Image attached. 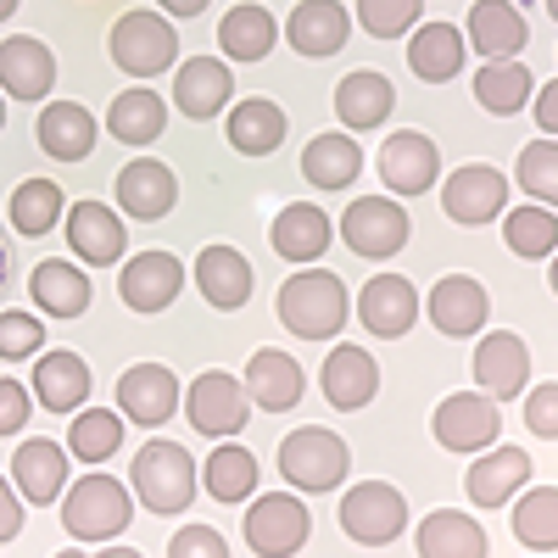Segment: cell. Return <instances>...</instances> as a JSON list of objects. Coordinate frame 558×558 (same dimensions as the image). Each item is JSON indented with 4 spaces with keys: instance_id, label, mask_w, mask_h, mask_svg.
Instances as JSON below:
<instances>
[{
    "instance_id": "cell-1",
    "label": "cell",
    "mask_w": 558,
    "mask_h": 558,
    "mask_svg": "<svg viewBox=\"0 0 558 558\" xmlns=\"http://www.w3.org/2000/svg\"><path fill=\"white\" fill-rule=\"evenodd\" d=\"M279 324L296 336V341H336L352 318V296H347V279L318 268V263H302V274H291L279 286Z\"/></svg>"
},
{
    "instance_id": "cell-2",
    "label": "cell",
    "mask_w": 558,
    "mask_h": 558,
    "mask_svg": "<svg viewBox=\"0 0 558 558\" xmlns=\"http://www.w3.org/2000/svg\"><path fill=\"white\" fill-rule=\"evenodd\" d=\"M129 481H134V502L146 508V514H184V508L196 502V481H202V470H196V458L184 452L179 441L151 436L146 447L134 452Z\"/></svg>"
},
{
    "instance_id": "cell-3",
    "label": "cell",
    "mask_w": 558,
    "mask_h": 558,
    "mask_svg": "<svg viewBox=\"0 0 558 558\" xmlns=\"http://www.w3.org/2000/svg\"><path fill=\"white\" fill-rule=\"evenodd\" d=\"M129 520H134V492L123 481H112V475H89V481H73L62 492V525L84 547L112 542Z\"/></svg>"
},
{
    "instance_id": "cell-4",
    "label": "cell",
    "mask_w": 558,
    "mask_h": 558,
    "mask_svg": "<svg viewBox=\"0 0 558 558\" xmlns=\"http://www.w3.org/2000/svg\"><path fill=\"white\" fill-rule=\"evenodd\" d=\"M352 470V452L336 430L324 425H296L286 441H279V475H286L296 492H336Z\"/></svg>"
},
{
    "instance_id": "cell-5",
    "label": "cell",
    "mask_w": 558,
    "mask_h": 558,
    "mask_svg": "<svg viewBox=\"0 0 558 558\" xmlns=\"http://www.w3.org/2000/svg\"><path fill=\"white\" fill-rule=\"evenodd\" d=\"M107 51L129 78H157L179 62V34L162 12H123L107 34Z\"/></svg>"
},
{
    "instance_id": "cell-6",
    "label": "cell",
    "mask_w": 558,
    "mask_h": 558,
    "mask_svg": "<svg viewBox=\"0 0 558 558\" xmlns=\"http://www.w3.org/2000/svg\"><path fill=\"white\" fill-rule=\"evenodd\" d=\"M246 413H252L246 380L223 375V368H207V375H196L191 391H184V418L196 425V436H213V441L241 436L246 430Z\"/></svg>"
},
{
    "instance_id": "cell-7",
    "label": "cell",
    "mask_w": 558,
    "mask_h": 558,
    "mask_svg": "<svg viewBox=\"0 0 558 558\" xmlns=\"http://www.w3.org/2000/svg\"><path fill=\"white\" fill-rule=\"evenodd\" d=\"M408 525V497L391 481H357L341 497V531L357 547H391Z\"/></svg>"
},
{
    "instance_id": "cell-8",
    "label": "cell",
    "mask_w": 558,
    "mask_h": 558,
    "mask_svg": "<svg viewBox=\"0 0 558 558\" xmlns=\"http://www.w3.org/2000/svg\"><path fill=\"white\" fill-rule=\"evenodd\" d=\"M413 223L408 213L391 202V196H357L347 213H341V241L352 257H368V263H386L408 246Z\"/></svg>"
},
{
    "instance_id": "cell-9",
    "label": "cell",
    "mask_w": 558,
    "mask_h": 558,
    "mask_svg": "<svg viewBox=\"0 0 558 558\" xmlns=\"http://www.w3.org/2000/svg\"><path fill=\"white\" fill-rule=\"evenodd\" d=\"M313 536V514L296 492H268L246 508V547L263 558H291Z\"/></svg>"
},
{
    "instance_id": "cell-10",
    "label": "cell",
    "mask_w": 558,
    "mask_h": 558,
    "mask_svg": "<svg viewBox=\"0 0 558 558\" xmlns=\"http://www.w3.org/2000/svg\"><path fill=\"white\" fill-rule=\"evenodd\" d=\"M430 436H436L447 452H486V447L502 436L497 397H486V391H452V397L436 402V413H430Z\"/></svg>"
},
{
    "instance_id": "cell-11",
    "label": "cell",
    "mask_w": 558,
    "mask_h": 558,
    "mask_svg": "<svg viewBox=\"0 0 558 558\" xmlns=\"http://www.w3.org/2000/svg\"><path fill=\"white\" fill-rule=\"evenodd\" d=\"M441 213L463 229H481L497 213H508V179L492 162H463L447 173V191H441Z\"/></svg>"
},
{
    "instance_id": "cell-12",
    "label": "cell",
    "mask_w": 558,
    "mask_h": 558,
    "mask_svg": "<svg viewBox=\"0 0 558 558\" xmlns=\"http://www.w3.org/2000/svg\"><path fill=\"white\" fill-rule=\"evenodd\" d=\"M184 291V268L173 252H134L118 268V296L129 313H162Z\"/></svg>"
},
{
    "instance_id": "cell-13",
    "label": "cell",
    "mask_w": 558,
    "mask_h": 558,
    "mask_svg": "<svg viewBox=\"0 0 558 558\" xmlns=\"http://www.w3.org/2000/svg\"><path fill=\"white\" fill-rule=\"evenodd\" d=\"M380 179H386V191H397V196H425V191H436V179H441L436 140L418 134V129L386 134V146H380Z\"/></svg>"
},
{
    "instance_id": "cell-14",
    "label": "cell",
    "mask_w": 558,
    "mask_h": 558,
    "mask_svg": "<svg viewBox=\"0 0 558 558\" xmlns=\"http://www.w3.org/2000/svg\"><path fill=\"white\" fill-rule=\"evenodd\" d=\"M118 413L134 418L140 430L168 425V418L179 413V375H173L168 363H134V368H123V380H118Z\"/></svg>"
},
{
    "instance_id": "cell-15",
    "label": "cell",
    "mask_w": 558,
    "mask_h": 558,
    "mask_svg": "<svg viewBox=\"0 0 558 558\" xmlns=\"http://www.w3.org/2000/svg\"><path fill=\"white\" fill-rule=\"evenodd\" d=\"M68 246H73V257H84L89 268H112V263H123L129 257V229H123V218L107 207V202H73L68 207Z\"/></svg>"
},
{
    "instance_id": "cell-16",
    "label": "cell",
    "mask_w": 558,
    "mask_h": 558,
    "mask_svg": "<svg viewBox=\"0 0 558 558\" xmlns=\"http://www.w3.org/2000/svg\"><path fill=\"white\" fill-rule=\"evenodd\" d=\"M413 318H418V291H413L408 274H375L357 291V324L368 336L397 341V336L413 330Z\"/></svg>"
},
{
    "instance_id": "cell-17",
    "label": "cell",
    "mask_w": 558,
    "mask_h": 558,
    "mask_svg": "<svg viewBox=\"0 0 558 558\" xmlns=\"http://www.w3.org/2000/svg\"><path fill=\"white\" fill-rule=\"evenodd\" d=\"M430 324L447 336V341H470L486 330V313H492V296L475 274H447L436 279V291H430Z\"/></svg>"
},
{
    "instance_id": "cell-18",
    "label": "cell",
    "mask_w": 558,
    "mask_h": 558,
    "mask_svg": "<svg viewBox=\"0 0 558 558\" xmlns=\"http://www.w3.org/2000/svg\"><path fill=\"white\" fill-rule=\"evenodd\" d=\"M229 96H235V73H229L223 57H184L179 62V78H173L179 118L207 123V118H218L229 107Z\"/></svg>"
},
{
    "instance_id": "cell-19",
    "label": "cell",
    "mask_w": 558,
    "mask_h": 558,
    "mask_svg": "<svg viewBox=\"0 0 558 558\" xmlns=\"http://www.w3.org/2000/svg\"><path fill=\"white\" fill-rule=\"evenodd\" d=\"M475 386L486 397H497V402L525 397V386H531V347L514 330L481 336V347H475Z\"/></svg>"
},
{
    "instance_id": "cell-20",
    "label": "cell",
    "mask_w": 558,
    "mask_h": 558,
    "mask_svg": "<svg viewBox=\"0 0 558 558\" xmlns=\"http://www.w3.org/2000/svg\"><path fill=\"white\" fill-rule=\"evenodd\" d=\"M57 84V57L51 45L34 39V34H12L0 39V89L12 101H45Z\"/></svg>"
},
{
    "instance_id": "cell-21",
    "label": "cell",
    "mask_w": 558,
    "mask_h": 558,
    "mask_svg": "<svg viewBox=\"0 0 558 558\" xmlns=\"http://www.w3.org/2000/svg\"><path fill=\"white\" fill-rule=\"evenodd\" d=\"M68 481H73V475H68V447L34 436V441H23V447L12 452V486H17L23 502L51 508V502H62Z\"/></svg>"
},
{
    "instance_id": "cell-22",
    "label": "cell",
    "mask_w": 558,
    "mask_h": 558,
    "mask_svg": "<svg viewBox=\"0 0 558 558\" xmlns=\"http://www.w3.org/2000/svg\"><path fill=\"white\" fill-rule=\"evenodd\" d=\"M34 140L45 157L84 162L101 140V118H89V107H78V101H45V112L34 118Z\"/></svg>"
},
{
    "instance_id": "cell-23",
    "label": "cell",
    "mask_w": 558,
    "mask_h": 558,
    "mask_svg": "<svg viewBox=\"0 0 558 558\" xmlns=\"http://www.w3.org/2000/svg\"><path fill=\"white\" fill-rule=\"evenodd\" d=\"M286 34L296 45V57L307 62H324V57H336L341 45L352 39V12L341 7V0H302V7L286 17Z\"/></svg>"
},
{
    "instance_id": "cell-24",
    "label": "cell",
    "mask_w": 558,
    "mask_h": 558,
    "mask_svg": "<svg viewBox=\"0 0 558 558\" xmlns=\"http://www.w3.org/2000/svg\"><path fill=\"white\" fill-rule=\"evenodd\" d=\"M179 202V173L168 162H151V157H140L118 173V213H129L134 223H157L168 218Z\"/></svg>"
},
{
    "instance_id": "cell-25",
    "label": "cell",
    "mask_w": 558,
    "mask_h": 558,
    "mask_svg": "<svg viewBox=\"0 0 558 558\" xmlns=\"http://www.w3.org/2000/svg\"><path fill=\"white\" fill-rule=\"evenodd\" d=\"M531 481V452L525 447H497L486 458L470 463V475H463V492H470L475 508H502V502H514Z\"/></svg>"
},
{
    "instance_id": "cell-26",
    "label": "cell",
    "mask_w": 558,
    "mask_h": 558,
    "mask_svg": "<svg viewBox=\"0 0 558 558\" xmlns=\"http://www.w3.org/2000/svg\"><path fill=\"white\" fill-rule=\"evenodd\" d=\"M391 112H397V89H391L386 73H375V68H352V73L336 84V123H347V134L380 129Z\"/></svg>"
},
{
    "instance_id": "cell-27",
    "label": "cell",
    "mask_w": 558,
    "mask_h": 558,
    "mask_svg": "<svg viewBox=\"0 0 558 558\" xmlns=\"http://www.w3.org/2000/svg\"><path fill=\"white\" fill-rule=\"evenodd\" d=\"M318 386H324V397H330V408L357 413L380 391V363L363 347H330V357H324V368H318Z\"/></svg>"
},
{
    "instance_id": "cell-28",
    "label": "cell",
    "mask_w": 558,
    "mask_h": 558,
    "mask_svg": "<svg viewBox=\"0 0 558 558\" xmlns=\"http://www.w3.org/2000/svg\"><path fill=\"white\" fill-rule=\"evenodd\" d=\"M463 51H470V39H463V28H452L447 17L408 28V68H413V78H425V84L458 78L463 73Z\"/></svg>"
},
{
    "instance_id": "cell-29",
    "label": "cell",
    "mask_w": 558,
    "mask_h": 558,
    "mask_svg": "<svg viewBox=\"0 0 558 558\" xmlns=\"http://www.w3.org/2000/svg\"><path fill=\"white\" fill-rule=\"evenodd\" d=\"M268 241H274V252L286 257V263H313V257L330 252L336 223H330V213H318L313 202H291V207L274 213Z\"/></svg>"
},
{
    "instance_id": "cell-30",
    "label": "cell",
    "mask_w": 558,
    "mask_h": 558,
    "mask_svg": "<svg viewBox=\"0 0 558 558\" xmlns=\"http://www.w3.org/2000/svg\"><path fill=\"white\" fill-rule=\"evenodd\" d=\"M246 391H252V402H257L263 413H286V408L302 402L307 375H302V363H296L291 352L263 347V352H252V363H246Z\"/></svg>"
},
{
    "instance_id": "cell-31",
    "label": "cell",
    "mask_w": 558,
    "mask_h": 558,
    "mask_svg": "<svg viewBox=\"0 0 558 558\" xmlns=\"http://www.w3.org/2000/svg\"><path fill=\"white\" fill-rule=\"evenodd\" d=\"M463 39H470L486 62H497V57H520L525 45H531V28H525L514 0H475Z\"/></svg>"
},
{
    "instance_id": "cell-32",
    "label": "cell",
    "mask_w": 558,
    "mask_h": 558,
    "mask_svg": "<svg viewBox=\"0 0 558 558\" xmlns=\"http://www.w3.org/2000/svg\"><path fill=\"white\" fill-rule=\"evenodd\" d=\"M223 134H229V146H235L241 157H274L279 146H286V112H279L268 96H252V101H235L223 118Z\"/></svg>"
},
{
    "instance_id": "cell-33",
    "label": "cell",
    "mask_w": 558,
    "mask_h": 558,
    "mask_svg": "<svg viewBox=\"0 0 558 558\" xmlns=\"http://www.w3.org/2000/svg\"><path fill=\"white\" fill-rule=\"evenodd\" d=\"M196 286H202V296H207V307H218V313H235V307H246L252 302V263L235 252V246H207L202 257H196Z\"/></svg>"
},
{
    "instance_id": "cell-34",
    "label": "cell",
    "mask_w": 558,
    "mask_h": 558,
    "mask_svg": "<svg viewBox=\"0 0 558 558\" xmlns=\"http://www.w3.org/2000/svg\"><path fill=\"white\" fill-rule=\"evenodd\" d=\"M28 296L39 302L45 318H78L89 302H96V291H89V274L78 263H39L28 274Z\"/></svg>"
},
{
    "instance_id": "cell-35",
    "label": "cell",
    "mask_w": 558,
    "mask_h": 558,
    "mask_svg": "<svg viewBox=\"0 0 558 558\" xmlns=\"http://www.w3.org/2000/svg\"><path fill=\"white\" fill-rule=\"evenodd\" d=\"M218 45H223V62H263L274 45H279V23H274L268 7H257V0H241V7L223 12Z\"/></svg>"
},
{
    "instance_id": "cell-36",
    "label": "cell",
    "mask_w": 558,
    "mask_h": 558,
    "mask_svg": "<svg viewBox=\"0 0 558 558\" xmlns=\"http://www.w3.org/2000/svg\"><path fill=\"white\" fill-rule=\"evenodd\" d=\"M162 129H168V101L157 96V89L134 84V89H123V96H112V107H107V134L112 140H123V146H151V140H162Z\"/></svg>"
},
{
    "instance_id": "cell-37",
    "label": "cell",
    "mask_w": 558,
    "mask_h": 558,
    "mask_svg": "<svg viewBox=\"0 0 558 558\" xmlns=\"http://www.w3.org/2000/svg\"><path fill=\"white\" fill-rule=\"evenodd\" d=\"M34 397L45 402V413H73L84 397H89V363L68 347L45 352L34 363Z\"/></svg>"
},
{
    "instance_id": "cell-38",
    "label": "cell",
    "mask_w": 558,
    "mask_h": 558,
    "mask_svg": "<svg viewBox=\"0 0 558 558\" xmlns=\"http://www.w3.org/2000/svg\"><path fill=\"white\" fill-rule=\"evenodd\" d=\"M363 173V151L357 134H313L302 151V179L313 191H347V184Z\"/></svg>"
},
{
    "instance_id": "cell-39",
    "label": "cell",
    "mask_w": 558,
    "mask_h": 558,
    "mask_svg": "<svg viewBox=\"0 0 558 558\" xmlns=\"http://www.w3.org/2000/svg\"><path fill=\"white\" fill-rule=\"evenodd\" d=\"M413 547H418V558H486V531L470 514H458V508H436L418 525Z\"/></svg>"
},
{
    "instance_id": "cell-40",
    "label": "cell",
    "mask_w": 558,
    "mask_h": 558,
    "mask_svg": "<svg viewBox=\"0 0 558 558\" xmlns=\"http://www.w3.org/2000/svg\"><path fill=\"white\" fill-rule=\"evenodd\" d=\"M531 89H536V73L520 62V57H497L475 73V101L497 118H514L531 107Z\"/></svg>"
},
{
    "instance_id": "cell-41",
    "label": "cell",
    "mask_w": 558,
    "mask_h": 558,
    "mask_svg": "<svg viewBox=\"0 0 558 558\" xmlns=\"http://www.w3.org/2000/svg\"><path fill=\"white\" fill-rule=\"evenodd\" d=\"M62 213H68V196H62L57 179H23L17 191H12V202H7L12 229H17V235H28V241L51 235V229L62 223Z\"/></svg>"
},
{
    "instance_id": "cell-42",
    "label": "cell",
    "mask_w": 558,
    "mask_h": 558,
    "mask_svg": "<svg viewBox=\"0 0 558 558\" xmlns=\"http://www.w3.org/2000/svg\"><path fill=\"white\" fill-rule=\"evenodd\" d=\"M202 481L218 502H246L257 492V458L241 447V441H218L202 463Z\"/></svg>"
},
{
    "instance_id": "cell-43",
    "label": "cell",
    "mask_w": 558,
    "mask_h": 558,
    "mask_svg": "<svg viewBox=\"0 0 558 558\" xmlns=\"http://www.w3.org/2000/svg\"><path fill=\"white\" fill-rule=\"evenodd\" d=\"M514 542L531 553H558V486H531L514 502Z\"/></svg>"
},
{
    "instance_id": "cell-44",
    "label": "cell",
    "mask_w": 558,
    "mask_h": 558,
    "mask_svg": "<svg viewBox=\"0 0 558 558\" xmlns=\"http://www.w3.org/2000/svg\"><path fill=\"white\" fill-rule=\"evenodd\" d=\"M502 241H508V252L525 257V263L553 257V252H558V213H553V207H542V202L514 207V213L502 218Z\"/></svg>"
},
{
    "instance_id": "cell-45",
    "label": "cell",
    "mask_w": 558,
    "mask_h": 558,
    "mask_svg": "<svg viewBox=\"0 0 558 558\" xmlns=\"http://www.w3.org/2000/svg\"><path fill=\"white\" fill-rule=\"evenodd\" d=\"M118 447H123V413H112V408H89V413L73 418L68 452H73L78 463H107Z\"/></svg>"
},
{
    "instance_id": "cell-46",
    "label": "cell",
    "mask_w": 558,
    "mask_h": 558,
    "mask_svg": "<svg viewBox=\"0 0 558 558\" xmlns=\"http://www.w3.org/2000/svg\"><path fill=\"white\" fill-rule=\"evenodd\" d=\"M520 191L542 207H558V140H531L520 151Z\"/></svg>"
},
{
    "instance_id": "cell-47",
    "label": "cell",
    "mask_w": 558,
    "mask_h": 558,
    "mask_svg": "<svg viewBox=\"0 0 558 558\" xmlns=\"http://www.w3.org/2000/svg\"><path fill=\"white\" fill-rule=\"evenodd\" d=\"M425 0H357V28L375 34V39H397L418 23Z\"/></svg>"
},
{
    "instance_id": "cell-48",
    "label": "cell",
    "mask_w": 558,
    "mask_h": 558,
    "mask_svg": "<svg viewBox=\"0 0 558 558\" xmlns=\"http://www.w3.org/2000/svg\"><path fill=\"white\" fill-rule=\"evenodd\" d=\"M45 347V324L34 313H0V357H34Z\"/></svg>"
},
{
    "instance_id": "cell-49",
    "label": "cell",
    "mask_w": 558,
    "mask_h": 558,
    "mask_svg": "<svg viewBox=\"0 0 558 558\" xmlns=\"http://www.w3.org/2000/svg\"><path fill=\"white\" fill-rule=\"evenodd\" d=\"M525 430L536 436V441H558V380H547V386H525Z\"/></svg>"
},
{
    "instance_id": "cell-50",
    "label": "cell",
    "mask_w": 558,
    "mask_h": 558,
    "mask_svg": "<svg viewBox=\"0 0 558 558\" xmlns=\"http://www.w3.org/2000/svg\"><path fill=\"white\" fill-rule=\"evenodd\" d=\"M168 558H229V542H223L213 525H184V531L168 542Z\"/></svg>"
},
{
    "instance_id": "cell-51",
    "label": "cell",
    "mask_w": 558,
    "mask_h": 558,
    "mask_svg": "<svg viewBox=\"0 0 558 558\" xmlns=\"http://www.w3.org/2000/svg\"><path fill=\"white\" fill-rule=\"evenodd\" d=\"M28 413H34L28 386H17V380H0V436H17V430L28 425Z\"/></svg>"
},
{
    "instance_id": "cell-52",
    "label": "cell",
    "mask_w": 558,
    "mask_h": 558,
    "mask_svg": "<svg viewBox=\"0 0 558 558\" xmlns=\"http://www.w3.org/2000/svg\"><path fill=\"white\" fill-rule=\"evenodd\" d=\"M17 531H23V497H17V486L7 475L0 481V542H17Z\"/></svg>"
},
{
    "instance_id": "cell-53",
    "label": "cell",
    "mask_w": 558,
    "mask_h": 558,
    "mask_svg": "<svg viewBox=\"0 0 558 558\" xmlns=\"http://www.w3.org/2000/svg\"><path fill=\"white\" fill-rule=\"evenodd\" d=\"M536 129L558 140V78H547V84L536 89Z\"/></svg>"
},
{
    "instance_id": "cell-54",
    "label": "cell",
    "mask_w": 558,
    "mask_h": 558,
    "mask_svg": "<svg viewBox=\"0 0 558 558\" xmlns=\"http://www.w3.org/2000/svg\"><path fill=\"white\" fill-rule=\"evenodd\" d=\"M157 7H162L168 17H179V23H184V17H202V12L213 7V0H157Z\"/></svg>"
},
{
    "instance_id": "cell-55",
    "label": "cell",
    "mask_w": 558,
    "mask_h": 558,
    "mask_svg": "<svg viewBox=\"0 0 558 558\" xmlns=\"http://www.w3.org/2000/svg\"><path fill=\"white\" fill-rule=\"evenodd\" d=\"M7 274H12V246H7V235H0V296H7Z\"/></svg>"
},
{
    "instance_id": "cell-56",
    "label": "cell",
    "mask_w": 558,
    "mask_h": 558,
    "mask_svg": "<svg viewBox=\"0 0 558 558\" xmlns=\"http://www.w3.org/2000/svg\"><path fill=\"white\" fill-rule=\"evenodd\" d=\"M12 12H17V0H0V23H7Z\"/></svg>"
},
{
    "instance_id": "cell-57",
    "label": "cell",
    "mask_w": 558,
    "mask_h": 558,
    "mask_svg": "<svg viewBox=\"0 0 558 558\" xmlns=\"http://www.w3.org/2000/svg\"><path fill=\"white\" fill-rule=\"evenodd\" d=\"M547 279H553V296H558V257H553V274Z\"/></svg>"
},
{
    "instance_id": "cell-58",
    "label": "cell",
    "mask_w": 558,
    "mask_h": 558,
    "mask_svg": "<svg viewBox=\"0 0 558 558\" xmlns=\"http://www.w3.org/2000/svg\"><path fill=\"white\" fill-rule=\"evenodd\" d=\"M547 17H553V23H558V0H547Z\"/></svg>"
},
{
    "instance_id": "cell-59",
    "label": "cell",
    "mask_w": 558,
    "mask_h": 558,
    "mask_svg": "<svg viewBox=\"0 0 558 558\" xmlns=\"http://www.w3.org/2000/svg\"><path fill=\"white\" fill-rule=\"evenodd\" d=\"M0 129H7V101H0Z\"/></svg>"
}]
</instances>
